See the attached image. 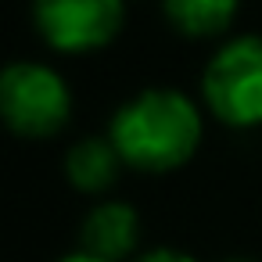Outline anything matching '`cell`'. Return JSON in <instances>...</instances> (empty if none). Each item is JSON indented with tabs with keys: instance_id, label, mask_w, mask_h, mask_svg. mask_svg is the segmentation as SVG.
Here are the masks:
<instances>
[{
	"instance_id": "6da1fadb",
	"label": "cell",
	"mask_w": 262,
	"mask_h": 262,
	"mask_svg": "<svg viewBox=\"0 0 262 262\" xmlns=\"http://www.w3.org/2000/svg\"><path fill=\"white\" fill-rule=\"evenodd\" d=\"M108 140L126 165H137L144 172H165L183 165L198 151L201 115L194 101L176 90H144L115 112Z\"/></svg>"
},
{
	"instance_id": "7a4b0ae2",
	"label": "cell",
	"mask_w": 262,
	"mask_h": 262,
	"mask_svg": "<svg viewBox=\"0 0 262 262\" xmlns=\"http://www.w3.org/2000/svg\"><path fill=\"white\" fill-rule=\"evenodd\" d=\"M0 112L4 122L22 137H51L69 122L72 97L54 69L18 61L0 76Z\"/></svg>"
},
{
	"instance_id": "3957f363",
	"label": "cell",
	"mask_w": 262,
	"mask_h": 262,
	"mask_svg": "<svg viewBox=\"0 0 262 262\" xmlns=\"http://www.w3.org/2000/svg\"><path fill=\"white\" fill-rule=\"evenodd\" d=\"M208 108L230 126L262 122V36H241L226 43L201 79Z\"/></svg>"
},
{
	"instance_id": "277c9868",
	"label": "cell",
	"mask_w": 262,
	"mask_h": 262,
	"mask_svg": "<svg viewBox=\"0 0 262 262\" xmlns=\"http://www.w3.org/2000/svg\"><path fill=\"white\" fill-rule=\"evenodd\" d=\"M36 26L58 51H94L119 33L122 0H36Z\"/></svg>"
},
{
	"instance_id": "5b68a950",
	"label": "cell",
	"mask_w": 262,
	"mask_h": 262,
	"mask_svg": "<svg viewBox=\"0 0 262 262\" xmlns=\"http://www.w3.org/2000/svg\"><path fill=\"white\" fill-rule=\"evenodd\" d=\"M137 233H140V219L122 201L97 205L86 215V223H83V244H86V251L97 255V258H104V262L126 258L137 248Z\"/></svg>"
},
{
	"instance_id": "8992f818",
	"label": "cell",
	"mask_w": 262,
	"mask_h": 262,
	"mask_svg": "<svg viewBox=\"0 0 262 262\" xmlns=\"http://www.w3.org/2000/svg\"><path fill=\"white\" fill-rule=\"evenodd\" d=\"M119 162H122V155L115 151L112 140H104V137H86V140H79V144L69 151L65 169H69V180H72L79 190H104V187L115 183Z\"/></svg>"
},
{
	"instance_id": "52a82bcc",
	"label": "cell",
	"mask_w": 262,
	"mask_h": 262,
	"mask_svg": "<svg viewBox=\"0 0 262 262\" xmlns=\"http://www.w3.org/2000/svg\"><path fill=\"white\" fill-rule=\"evenodd\" d=\"M241 0H165V15L187 36H212L230 26Z\"/></svg>"
},
{
	"instance_id": "ba28073f",
	"label": "cell",
	"mask_w": 262,
	"mask_h": 262,
	"mask_svg": "<svg viewBox=\"0 0 262 262\" xmlns=\"http://www.w3.org/2000/svg\"><path fill=\"white\" fill-rule=\"evenodd\" d=\"M140 262H194V258L183 251H172V248H158V251H147Z\"/></svg>"
},
{
	"instance_id": "9c48e42d",
	"label": "cell",
	"mask_w": 262,
	"mask_h": 262,
	"mask_svg": "<svg viewBox=\"0 0 262 262\" xmlns=\"http://www.w3.org/2000/svg\"><path fill=\"white\" fill-rule=\"evenodd\" d=\"M61 262H104V258H97V255H90V251H76V255H69V258H61Z\"/></svg>"
},
{
	"instance_id": "30bf717a",
	"label": "cell",
	"mask_w": 262,
	"mask_h": 262,
	"mask_svg": "<svg viewBox=\"0 0 262 262\" xmlns=\"http://www.w3.org/2000/svg\"><path fill=\"white\" fill-rule=\"evenodd\" d=\"M233 262H248V258H233Z\"/></svg>"
}]
</instances>
